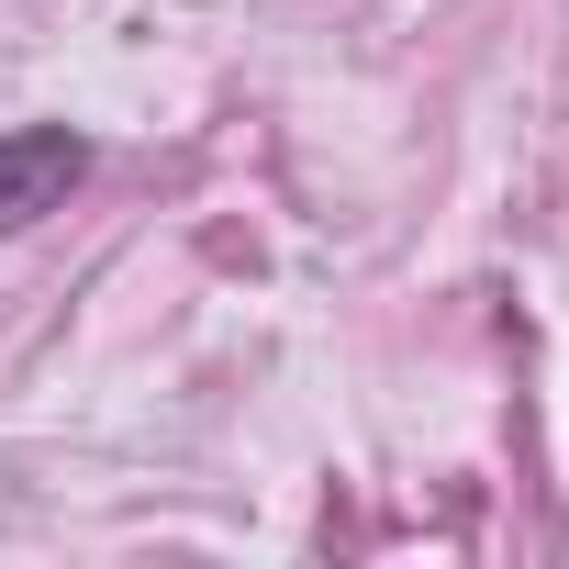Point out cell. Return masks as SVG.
<instances>
[{"mask_svg": "<svg viewBox=\"0 0 569 569\" xmlns=\"http://www.w3.org/2000/svg\"><path fill=\"white\" fill-rule=\"evenodd\" d=\"M79 179H90V134H68V123H12V134H0V234H34L46 212H68Z\"/></svg>", "mask_w": 569, "mask_h": 569, "instance_id": "obj_1", "label": "cell"}]
</instances>
